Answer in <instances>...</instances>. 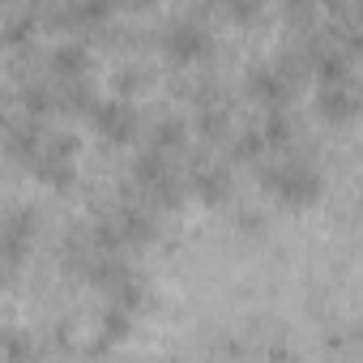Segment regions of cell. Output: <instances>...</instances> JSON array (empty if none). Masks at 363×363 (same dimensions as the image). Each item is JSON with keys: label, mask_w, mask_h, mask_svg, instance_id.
<instances>
[{"label": "cell", "mask_w": 363, "mask_h": 363, "mask_svg": "<svg viewBox=\"0 0 363 363\" xmlns=\"http://www.w3.org/2000/svg\"><path fill=\"white\" fill-rule=\"evenodd\" d=\"M30 35H35V13H13L5 22V30H0V43L5 48H26Z\"/></svg>", "instance_id": "10"}, {"label": "cell", "mask_w": 363, "mask_h": 363, "mask_svg": "<svg viewBox=\"0 0 363 363\" xmlns=\"http://www.w3.org/2000/svg\"><path fill=\"white\" fill-rule=\"evenodd\" d=\"M90 120H94V128L107 141H128L137 133V111H133L128 99H99L94 111H90Z\"/></svg>", "instance_id": "3"}, {"label": "cell", "mask_w": 363, "mask_h": 363, "mask_svg": "<svg viewBox=\"0 0 363 363\" xmlns=\"http://www.w3.org/2000/svg\"><path fill=\"white\" fill-rule=\"evenodd\" d=\"M86 65H90V52L77 39H60L48 52V69L56 73V82H82L86 77Z\"/></svg>", "instance_id": "4"}, {"label": "cell", "mask_w": 363, "mask_h": 363, "mask_svg": "<svg viewBox=\"0 0 363 363\" xmlns=\"http://www.w3.org/2000/svg\"><path fill=\"white\" fill-rule=\"evenodd\" d=\"M210 48H214V39H210L206 22H197V18H175V22L162 30V52H167L175 65H193V60L210 56Z\"/></svg>", "instance_id": "2"}, {"label": "cell", "mask_w": 363, "mask_h": 363, "mask_svg": "<svg viewBox=\"0 0 363 363\" xmlns=\"http://www.w3.org/2000/svg\"><path fill=\"white\" fill-rule=\"evenodd\" d=\"M184 133H189V124L179 120V116H162L158 124H154V141H150V150H175L179 141H184Z\"/></svg>", "instance_id": "9"}, {"label": "cell", "mask_w": 363, "mask_h": 363, "mask_svg": "<svg viewBox=\"0 0 363 363\" xmlns=\"http://www.w3.org/2000/svg\"><path fill=\"white\" fill-rule=\"evenodd\" d=\"M248 94L278 111V107H282V99L291 94V82H286L274 65H252V73H248Z\"/></svg>", "instance_id": "5"}, {"label": "cell", "mask_w": 363, "mask_h": 363, "mask_svg": "<svg viewBox=\"0 0 363 363\" xmlns=\"http://www.w3.org/2000/svg\"><path fill=\"white\" fill-rule=\"evenodd\" d=\"M265 175V184L282 197V201H291V206H308V201H316L320 197V175H316V167L308 162V158H286V162H278V167H261Z\"/></svg>", "instance_id": "1"}, {"label": "cell", "mask_w": 363, "mask_h": 363, "mask_svg": "<svg viewBox=\"0 0 363 363\" xmlns=\"http://www.w3.org/2000/svg\"><path fill=\"white\" fill-rule=\"evenodd\" d=\"M35 337L26 329H5L0 333V354H5V363H35Z\"/></svg>", "instance_id": "8"}, {"label": "cell", "mask_w": 363, "mask_h": 363, "mask_svg": "<svg viewBox=\"0 0 363 363\" xmlns=\"http://www.w3.org/2000/svg\"><path fill=\"white\" fill-rule=\"evenodd\" d=\"M320 111H325L329 120H350V116L359 111L354 86H350V82H342V86H320Z\"/></svg>", "instance_id": "7"}, {"label": "cell", "mask_w": 363, "mask_h": 363, "mask_svg": "<svg viewBox=\"0 0 363 363\" xmlns=\"http://www.w3.org/2000/svg\"><path fill=\"white\" fill-rule=\"evenodd\" d=\"M0 137H5L9 158H39V150H43V128H39V120H9V128L0 133Z\"/></svg>", "instance_id": "6"}, {"label": "cell", "mask_w": 363, "mask_h": 363, "mask_svg": "<svg viewBox=\"0 0 363 363\" xmlns=\"http://www.w3.org/2000/svg\"><path fill=\"white\" fill-rule=\"evenodd\" d=\"M257 133H261V141H265V145H286V141L295 137V124H291L282 111H269V120H265Z\"/></svg>", "instance_id": "11"}]
</instances>
